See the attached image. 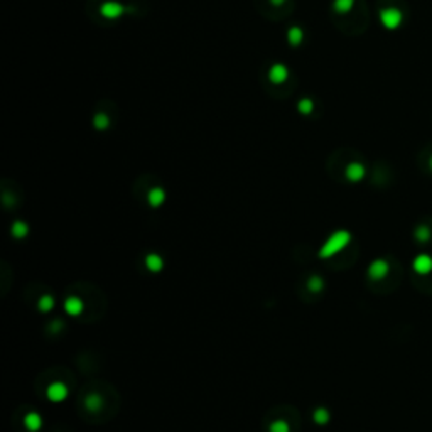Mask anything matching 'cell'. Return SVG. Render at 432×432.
<instances>
[{"instance_id":"obj_1","label":"cell","mask_w":432,"mask_h":432,"mask_svg":"<svg viewBox=\"0 0 432 432\" xmlns=\"http://www.w3.org/2000/svg\"><path fill=\"white\" fill-rule=\"evenodd\" d=\"M350 242H351V235L348 233V231H345V230L336 231V233L331 235V236L328 238V242H326L324 245L321 247L319 257H321V258H329V257H333V255H336L338 252H341L343 248H345Z\"/></svg>"},{"instance_id":"obj_2","label":"cell","mask_w":432,"mask_h":432,"mask_svg":"<svg viewBox=\"0 0 432 432\" xmlns=\"http://www.w3.org/2000/svg\"><path fill=\"white\" fill-rule=\"evenodd\" d=\"M127 10H129V7L122 5L120 2H115V0H107V2H103L100 5V14H102L103 19H108V20L120 19Z\"/></svg>"},{"instance_id":"obj_3","label":"cell","mask_w":432,"mask_h":432,"mask_svg":"<svg viewBox=\"0 0 432 432\" xmlns=\"http://www.w3.org/2000/svg\"><path fill=\"white\" fill-rule=\"evenodd\" d=\"M390 272V265L383 258H376L370 263L368 267V277L372 280H383Z\"/></svg>"},{"instance_id":"obj_4","label":"cell","mask_w":432,"mask_h":432,"mask_svg":"<svg viewBox=\"0 0 432 432\" xmlns=\"http://www.w3.org/2000/svg\"><path fill=\"white\" fill-rule=\"evenodd\" d=\"M289 75H291L289 68L282 63H275L270 66V69H269V80L270 83H274V85H282V83H285L289 80Z\"/></svg>"},{"instance_id":"obj_5","label":"cell","mask_w":432,"mask_h":432,"mask_svg":"<svg viewBox=\"0 0 432 432\" xmlns=\"http://www.w3.org/2000/svg\"><path fill=\"white\" fill-rule=\"evenodd\" d=\"M412 269L415 274L419 275H427L432 272V257L427 253H419L417 257L412 260Z\"/></svg>"},{"instance_id":"obj_6","label":"cell","mask_w":432,"mask_h":432,"mask_svg":"<svg viewBox=\"0 0 432 432\" xmlns=\"http://www.w3.org/2000/svg\"><path fill=\"white\" fill-rule=\"evenodd\" d=\"M47 398L51 402H63L66 397H68V387L64 383H61V381H56V383L49 385L47 389Z\"/></svg>"},{"instance_id":"obj_7","label":"cell","mask_w":432,"mask_h":432,"mask_svg":"<svg viewBox=\"0 0 432 432\" xmlns=\"http://www.w3.org/2000/svg\"><path fill=\"white\" fill-rule=\"evenodd\" d=\"M363 176H365V167H363L362 164H358V162H351V164L346 167V177H348V181H351V182H358V181H362V179H363Z\"/></svg>"},{"instance_id":"obj_8","label":"cell","mask_w":432,"mask_h":432,"mask_svg":"<svg viewBox=\"0 0 432 432\" xmlns=\"http://www.w3.org/2000/svg\"><path fill=\"white\" fill-rule=\"evenodd\" d=\"M287 41L292 47L301 46L304 41V31L299 26H292L289 31H287Z\"/></svg>"},{"instance_id":"obj_9","label":"cell","mask_w":432,"mask_h":432,"mask_svg":"<svg viewBox=\"0 0 432 432\" xmlns=\"http://www.w3.org/2000/svg\"><path fill=\"white\" fill-rule=\"evenodd\" d=\"M147 201L149 204H151L152 208H157L160 206L164 201H165V191L164 189H160V187H154V189L149 191V195H147Z\"/></svg>"},{"instance_id":"obj_10","label":"cell","mask_w":432,"mask_h":432,"mask_svg":"<svg viewBox=\"0 0 432 432\" xmlns=\"http://www.w3.org/2000/svg\"><path fill=\"white\" fill-rule=\"evenodd\" d=\"M24 424H26L27 430H31V432H37V430H39V429L42 427V419H41V415H39V414L31 412V414H27L26 417H24Z\"/></svg>"},{"instance_id":"obj_11","label":"cell","mask_w":432,"mask_h":432,"mask_svg":"<svg viewBox=\"0 0 432 432\" xmlns=\"http://www.w3.org/2000/svg\"><path fill=\"white\" fill-rule=\"evenodd\" d=\"M64 309H66V313H68L69 316H78V314H81V313H83V302H81V299H78V297H69V299H66Z\"/></svg>"},{"instance_id":"obj_12","label":"cell","mask_w":432,"mask_h":432,"mask_svg":"<svg viewBox=\"0 0 432 432\" xmlns=\"http://www.w3.org/2000/svg\"><path fill=\"white\" fill-rule=\"evenodd\" d=\"M414 238L417 240L419 243H427L430 238H432V231L427 225H419L417 228L414 231Z\"/></svg>"},{"instance_id":"obj_13","label":"cell","mask_w":432,"mask_h":432,"mask_svg":"<svg viewBox=\"0 0 432 432\" xmlns=\"http://www.w3.org/2000/svg\"><path fill=\"white\" fill-rule=\"evenodd\" d=\"M146 265H147L149 270H152V272H159V270L164 267V262L159 255L151 253V255H147V258H146Z\"/></svg>"},{"instance_id":"obj_14","label":"cell","mask_w":432,"mask_h":432,"mask_svg":"<svg viewBox=\"0 0 432 432\" xmlns=\"http://www.w3.org/2000/svg\"><path fill=\"white\" fill-rule=\"evenodd\" d=\"M297 112L302 115H311L314 112V102L311 98H302L297 103Z\"/></svg>"},{"instance_id":"obj_15","label":"cell","mask_w":432,"mask_h":432,"mask_svg":"<svg viewBox=\"0 0 432 432\" xmlns=\"http://www.w3.org/2000/svg\"><path fill=\"white\" fill-rule=\"evenodd\" d=\"M353 5H354V0H334L333 9L338 14H346L353 9Z\"/></svg>"},{"instance_id":"obj_16","label":"cell","mask_w":432,"mask_h":432,"mask_svg":"<svg viewBox=\"0 0 432 432\" xmlns=\"http://www.w3.org/2000/svg\"><path fill=\"white\" fill-rule=\"evenodd\" d=\"M381 20L387 27H395L398 22V14L395 10H383L381 12Z\"/></svg>"},{"instance_id":"obj_17","label":"cell","mask_w":432,"mask_h":432,"mask_svg":"<svg viewBox=\"0 0 432 432\" xmlns=\"http://www.w3.org/2000/svg\"><path fill=\"white\" fill-rule=\"evenodd\" d=\"M93 127H95L97 130H105L110 127V118L108 115L105 113H97L95 117H93Z\"/></svg>"},{"instance_id":"obj_18","label":"cell","mask_w":432,"mask_h":432,"mask_svg":"<svg viewBox=\"0 0 432 432\" xmlns=\"http://www.w3.org/2000/svg\"><path fill=\"white\" fill-rule=\"evenodd\" d=\"M86 407L90 409V411H93V412H97V411H100V409H102V405H103V400H102V397L100 395H90L86 398Z\"/></svg>"},{"instance_id":"obj_19","label":"cell","mask_w":432,"mask_h":432,"mask_svg":"<svg viewBox=\"0 0 432 432\" xmlns=\"http://www.w3.org/2000/svg\"><path fill=\"white\" fill-rule=\"evenodd\" d=\"M27 231H29V228H27V225L22 223V221H15L12 226V235L15 238H24L27 235Z\"/></svg>"},{"instance_id":"obj_20","label":"cell","mask_w":432,"mask_h":432,"mask_svg":"<svg viewBox=\"0 0 432 432\" xmlns=\"http://www.w3.org/2000/svg\"><path fill=\"white\" fill-rule=\"evenodd\" d=\"M314 420H316V422H318L319 425L328 424V420H329V412L326 411V409H318V411L314 412Z\"/></svg>"},{"instance_id":"obj_21","label":"cell","mask_w":432,"mask_h":432,"mask_svg":"<svg viewBox=\"0 0 432 432\" xmlns=\"http://www.w3.org/2000/svg\"><path fill=\"white\" fill-rule=\"evenodd\" d=\"M53 307H54V299L51 296H42L39 299V309H41L42 313L51 311Z\"/></svg>"},{"instance_id":"obj_22","label":"cell","mask_w":432,"mask_h":432,"mask_svg":"<svg viewBox=\"0 0 432 432\" xmlns=\"http://www.w3.org/2000/svg\"><path fill=\"white\" fill-rule=\"evenodd\" d=\"M270 432H291V427L285 420H275L270 424Z\"/></svg>"},{"instance_id":"obj_23","label":"cell","mask_w":432,"mask_h":432,"mask_svg":"<svg viewBox=\"0 0 432 432\" xmlns=\"http://www.w3.org/2000/svg\"><path fill=\"white\" fill-rule=\"evenodd\" d=\"M307 285H309V289H311L313 292H319L321 289H323L324 284H323V279H321V277L314 275V277H311V279H309Z\"/></svg>"},{"instance_id":"obj_24","label":"cell","mask_w":432,"mask_h":432,"mask_svg":"<svg viewBox=\"0 0 432 432\" xmlns=\"http://www.w3.org/2000/svg\"><path fill=\"white\" fill-rule=\"evenodd\" d=\"M270 4L275 5V7H280V5L285 4V0H270Z\"/></svg>"},{"instance_id":"obj_25","label":"cell","mask_w":432,"mask_h":432,"mask_svg":"<svg viewBox=\"0 0 432 432\" xmlns=\"http://www.w3.org/2000/svg\"><path fill=\"white\" fill-rule=\"evenodd\" d=\"M430 167H432V159H430Z\"/></svg>"}]
</instances>
